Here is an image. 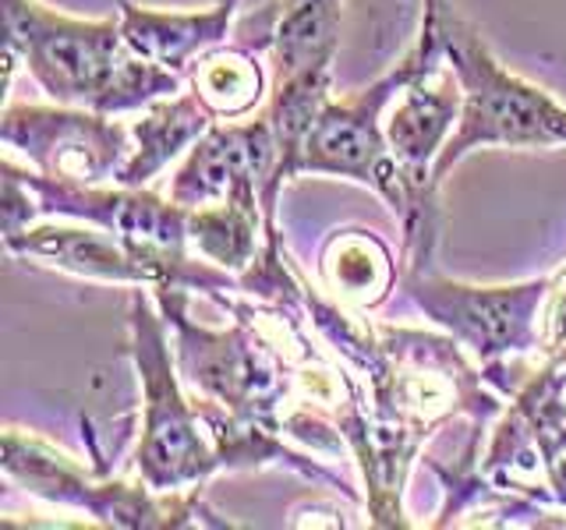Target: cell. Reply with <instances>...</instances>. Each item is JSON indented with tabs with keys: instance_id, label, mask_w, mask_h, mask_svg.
<instances>
[{
	"instance_id": "cell-1",
	"label": "cell",
	"mask_w": 566,
	"mask_h": 530,
	"mask_svg": "<svg viewBox=\"0 0 566 530\" xmlns=\"http://www.w3.org/2000/svg\"><path fill=\"white\" fill-rule=\"evenodd\" d=\"M11 35L25 43L29 67L53 96L88 99L99 110L132 106L156 93H174V78L153 64L117 61L114 25H82L46 14L35 4L8 0Z\"/></svg>"
},
{
	"instance_id": "cell-2",
	"label": "cell",
	"mask_w": 566,
	"mask_h": 530,
	"mask_svg": "<svg viewBox=\"0 0 566 530\" xmlns=\"http://www.w3.org/2000/svg\"><path fill=\"white\" fill-rule=\"evenodd\" d=\"M436 32L447 43L457 75L468 88L460 131L442 149L436 181L453 159L471 152V146H492V141H503V146H553V141H566L563 106L495 67L485 46H478L474 32L460 29V22H453L450 14H439Z\"/></svg>"
},
{
	"instance_id": "cell-3",
	"label": "cell",
	"mask_w": 566,
	"mask_h": 530,
	"mask_svg": "<svg viewBox=\"0 0 566 530\" xmlns=\"http://www.w3.org/2000/svg\"><path fill=\"white\" fill-rule=\"evenodd\" d=\"M8 141H22L50 173L99 181L111 173L120 152V131L96 117L46 114V110H11Z\"/></svg>"
},
{
	"instance_id": "cell-4",
	"label": "cell",
	"mask_w": 566,
	"mask_h": 530,
	"mask_svg": "<svg viewBox=\"0 0 566 530\" xmlns=\"http://www.w3.org/2000/svg\"><path fill=\"white\" fill-rule=\"evenodd\" d=\"M545 283L531 287H500V290H474L453 287V283H418L421 305L429 308L439 322L457 329L478 353L510 350L513 343L527 340V318L535 300L542 297Z\"/></svg>"
},
{
	"instance_id": "cell-5",
	"label": "cell",
	"mask_w": 566,
	"mask_h": 530,
	"mask_svg": "<svg viewBox=\"0 0 566 530\" xmlns=\"http://www.w3.org/2000/svg\"><path fill=\"white\" fill-rule=\"evenodd\" d=\"M457 103L460 96L453 93V85L439 82L436 71L421 75V82H403V99L389 117V141H394V152L403 170L411 173L407 184H415L421 177V167L429 163L442 131L457 114Z\"/></svg>"
},
{
	"instance_id": "cell-6",
	"label": "cell",
	"mask_w": 566,
	"mask_h": 530,
	"mask_svg": "<svg viewBox=\"0 0 566 530\" xmlns=\"http://www.w3.org/2000/svg\"><path fill=\"white\" fill-rule=\"evenodd\" d=\"M206 128V114H202V99H181L174 106L156 110L149 120L138 124V138H142V152L132 159V167L124 170L120 181L138 184L146 181L153 170L164 167V159L177 152V146H185L188 138H195Z\"/></svg>"
},
{
	"instance_id": "cell-7",
	"label": "cell",
	"mask_w": 566,
	"mask_h": 530,
	"mask_svg": "<svg viewBox=\"0 0 566 530\" xmlns=\"http://www.w3.org/2000/svg\"><path fill=\"white\" fill-rule=\"evenodd\" d=\"M259 67L238 53H220V57L202 61L195 88L206 110L212 114H241L259 99Z\"/></svg>"
}]
</instances>
